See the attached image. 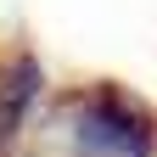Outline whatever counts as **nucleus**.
Wrapping results in <instances>:
<instances>
[{
    "instance_id": "1",
    "label": "nucleus",
    "mask_w": 157,
    "mask_h": 157,
    "mask_svg": "<svg viewBox=\"0 0 157 157\" xmlns=\"http://www.w3.org/2000/svg\"><path fill=\"white\" fill-rule=\"evenodd\" d=\"M67 140L73 157H157V112L118 84H90L73 95Z\"/></svg>"
},
{
    "instance_id": "2",
    "label": "nucleus",
    "mask_w": 157,
    "mask_h": 157,
    "mask_svg": "<svg viewBox=\"0 0 157 157\" xmlns=\"http://www.w3.org/2000/svg\"><path fill=\"white\" fill-rule=\"evenodd\" d=\"M39 90H45V73H39L34 51L17 45V51L0 56V157H11L17 135H23L28 112H34V101H39Z\"/></svg>"
}]
</instances>
